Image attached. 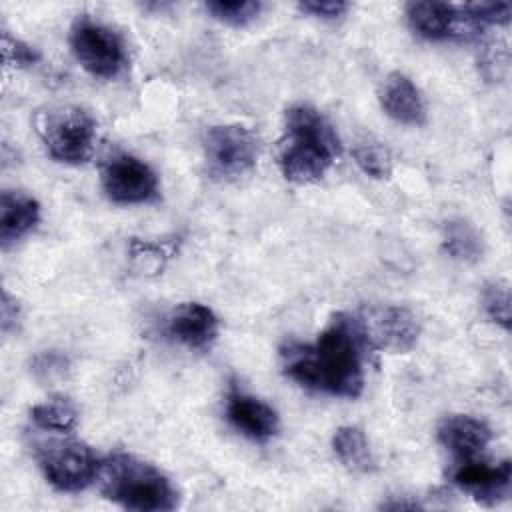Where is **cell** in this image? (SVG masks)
<instances>
[{"instance_id": "cell-24", "label": "cell", "mask_w": 512, "mask_h": 512, "mask_svg": "<svg viewBox=\"0 0 512 512\" xmlns=\"http://www.w3.org/2000/svg\"><path fill=\"white\" fill-rule=\"evenodd\" d=\"M2 54L4 62L14 68H28L40 60V52L34 46L10 36L8 32L2 34Z\"/></svg>"}, {"instance_id": "cell-26", "label": "cell", "mask_w": 512, "mask_h": 512, "mask_svg": "<svg viewBox=\"0 0 512 512\" xmlns=\"http://www.w3.org/2000/svg\"><path fill=\"white\" fill-rule=\"evenodd\" d=\"M68 366V360L62 356V354H56V352H48V354H42L36 358V368L34 372L36 374H42V376H54V374H62Z\"/></svg>"}, {"instance_id": "cell-19", "label": "cell", "mask_w": 512, "mask_h": 512, "mask_svg": "<svg viewBox=\"0 0 512 512\" xmlns=\"http://www.w3.org/2000/svg\"><path fill=\"white\" fill-rule=\"evenodd\" d=\"M30 418L42 430H52V432L66 434L76 426L78 414L68 402L52 400V402H44V404L34 406L30 410Z\"/></svg>"}, {"instance_id": "cell-7", "label": "cell", "mask_w": 512, "mask_h": 512, "mask_svg": "<svg viewBox=\"0 0 512 512\" xmlns=\"http://www.w3.org/2000/svg\"><path fill=\"white\" fill-rule=\"evenodd\" d=\"M36 458L48 484L60 492H80L98 478L100 460L78 440L42 444Z\"/></svg>"}, {"instance_id": "cell-22", "label": "cell", "mask_w": 512, "mask_h": 512, "mask_svg": "<svg viewBox=\"0 0 512 512\" xmlns=\"http://www.w3.org/2000/svg\"><path fill=\"white\" fill-rule=\"evenodd\" d=\"M482 308L486 316L502 330H510V286L502 280L490 282L482 294Z\"/></svg>"}, {"instance_id": "cell-5", "label": "cell", "mask_w": 512, "mask_h": 512, "mask_svg": "<svg viewBox=\"0 0 512 512\" xmlns=\"http://www.w3.org/2000/svg\"><path fill=\"white\" fill-rule=\"evenodd\" d=\"M70 48L78 64L94 78L112 80L126 66V46L118 32L92 18H78L70 28Z\"/></svg>"}, {"instance_id": "cell-17", "label": "cell", "mask_w": 512, "mask_h": 512, "mask_svg": "<svg viewBox=\"0 0 512 512\" xmlns=\"http://www.w3.org/2000/svg\"><path fill=\"white\" fill-rule=\"evenodd\" d=\"M442 252L462 264H474L484 254V242L474 224L464 218H450L442 226Z\"/></svg>"}, {"instance_id": "cell-11", "label": "cell", "mask_w": 512, "mask_h": 512, "mask_svg": "<svg viewBox=\"0 0 512 512\" xmlns=\"http://www.w3.org/2000/svg\"><path fill=\"white\" fill-rule=\"evenodd\" d=\"M450 480L474 500L494 506L506 500L510 494L512 464L510 460H502L498 464L480 462L476 458L458 460L450 472Z\"/></svg>"}, {"instance_id": "cell-8", "label": "cell", "mask_w": 512, "mask_h": 512, "mask_svg": "<svg viewBox=\"0 0 512 512\" xmlns=\"http://www.w3.org/2000/svg\"><path fill=\"white\" fill-rule=\"evenodd\" d=\"M100 184L114 204H148L158 198V176L140 158L116 152L100 168Z\"/></svg>"}, {"instance_id": "cell-20", "label": "cell", "mask_w": 512, "mask_h": 512, "mask_svg": "<svg viewBox=\"0 0 512 512\" xmlns=\"http://www.w3.org/2000/svg\"><path fill=\"white\" fill-rule=\"evenodd\" d=\"M354 162L358 168L376 180L390 178L392 174V156L382 144H360L352 150Z\"/></svg>"}, {"instance_id": "cell-1", "label": "cell", "mask_w": 512, "mask_h": 512, "mask_svg": "<svg viewBox=\"0 0 512 512\" xmlns=\"http://www.w3.org/2000/svg\"><path fill=\"white\" fill-rule=\"evenodd\" d=\"M368 350L358 316L338 312L314 342H286L280 362L284 374L306 390L358 398L364 390Z\"/></svg>"}, {"instance_id": "cell-23", "label": "cell", "mask_w": 512, "mask_h": 512, "mask_svg": "<svg viewBox=\"0 0 512 512\" xmlns=\"http://www.w3.org/2000/svg\"><path fill=\"white\" fill-rule=\"evenodd\" d=\"M460 10L478 26L484 24H506L510 20V2H474L462 4Z\"/></svg>"}, {"instance_id": "cell-3", "label": "cell", "mask_w": 512, "mask_h": 512, "mask_svg": "<svg viewBox=\"0 0 512 512\" xmlns=\"http://www.w3.org/2000/svg\"><path fill=\"white\" fill-rule=\"evenodd\" d=\"M100 492L106 500L138 512H166L178 506V490L154 464L116 452L100 462Z\"/></svg>"}, {"instance_id": "cell-2", "label": "cell", "mask_w": 512, "mask_h": 512, "mask_svg": "<svg viewBox=\"0 0 512 512\" xmlns=\"http://www.w3.org/2000/svg\"><path fill=\"white\" fill-rule=\"evenodd\" d=\"M340 140L328 118L310 104H294L284 114L278 168L288 182L320 180L340 156Z\"/></svg>"}, {"instance_id": "cell-25", "label": "cell", "mask_w": 512, "mask_h": 512, "mask_svg": "<svg viewBox=\"0 0 512 512\" xmlns=\"http://www.w3.org/2000/svg\"><path fill=\"white\" fill-rule=\"evenodd\" d=\"M350 6L346 2H340V0H326V2H320V0H306V2H300L298 4V10L304 12V14H310L314 18H322V20H336L340 18Z\"/></svg>"}, {"instance_id": "cell-16", "label": "cell", "mask_w": 512, "mask_h": 512, "mask_svg": "<svg viewBox=\"0 0 512 512\" xmlns=\"http://www.w3.org/2000/svg\"><path fill=\"white\" fill-rule=\"evenodd\" d=\"M40 220V204L26 192L4 190L0 196V242L8 248Z\"/></svg>"}, {"instance_id": "cell-10", "label": "cell", "mask_w": 512, "mask_h": 512, "mask_svg": "<svg viewBox=\"0 0 512 512\" xmlns=\"http://www.w3.org/2000/svg\"><path fill=\"white\" fill-rule=\"evenodd\" d=\"M408 26L424 40L468 38L480 26L474 24L460 6L448 2H408L404 6Z\"/></svg>"}, {"instance_id": "cell-27", "label": "cell", "mask_w": 512, "mask_h": 512, "mask_svg": "<svg viewBox=\"0 0 512 512\" xmlns=\"http://www.w3.org/2000/svg\"><path fill=\"white\" fill-rule=\"evenodd\" d=\"M0 318H2V332L8 334L10 330L16 328L18 318H20V306L16 298H12L6 290L2 292V304H0Z\"/></svg>"}, {"instance_id": "cell-4", "label": "cell", "mask_w": 512, "mask_h": 512, "mask_svg": "<svg viewBox=\"0 0 512 512\" xmlns=\"http://www.w3.org/2000/svg\"><path fill=\"white\" fill-rule=\"evenodd\" d=\"M38 136L56 162L84 164L94 154L96 120L80 106H52L36 114Z\"/></svg>"}, {"instance_id": "cell-21", "label": "cell", "mask_w": 512, "mask_h": 512, "mask_svg": "<svg viewBox=\"0 0 512 512\" xmlns=\"http://www.w3.org/2000/svg\"><path fill=\"white\" fill-rule=\"evenodd\" d=\"M206 10L220 22L230 24V26H244L248 22H252L260 10L262 4L256 0H234V2H224V0H216V2H206Z\"/></svg>"}, {"instance_id": "cell-13", "label": "cell", "mask_w": 512, "mask_h": 512, "mask_svg": "<svg viewBox=\"0 0 512 512\" xmlns=\"http://www.w3.org/2000/svg\"><path fill=\"white\" fill-rule=\"evenodd\" d=\"M164 332L190 350H206L218 336V318L212 308L200 302H184L168 314Z\"/></svg>"}, {"instance_id": "cell-15", "label": "cell", "mask_w": 512, "mask_h": 512, "mask_svg": "<svg viewBox=\"0 0 512 512\" xmlns=\"http://www.w3.org/2000/svg\"><path fill=\"white\" fill-rule=\"evenodd\" d=\"M380 106L394 122L404 126H422L426 122V102L422 92L402 72L386 76L380 88Z\"/></svg>"}, {"instance_id": "cell-6", "label": "cell", "mask_w": 512, "mask_h": 512, "mask_svg": "<svg viewBox=\"0 0 512 512\" xmlns=\"http://www.w3.org/2000/svg\"><path fill=\"white\" fill-rule=\"evenodd\" d=\"M202 148L212 174L234 178L256 166L260 140L248 126L214 124L204 130Z\"/></svg>"}, {"instance_id": "cell-9", "label": "cell", "mask_w": 512, "mask_h": 512, "mask_svg": "<svg viewBox=\"0 0 512 512\" xmlns=\"http://www.w3.org/2000/svg\"><path fill=\"white\" fill-rule=\"evenodd\" d=\"M356 316L370 350L404 354L412 350L420 338L418 318L404 306H370Z\"/></svg>"}, {"instance_id": "cell-12", "label": "cell", "mask_w": 512, "mask_h": 512, "mask_svg": "<svg viewBox=\"0 0 512 512\" xmlns=\"http://www.w3.org/2000/svg\"><path fill=\"white\" fill-rule=\"evenodd\" d=\"M226 420L254 442H268L280 428V418L270 404L238 388H232L226 396Z\"/></svg>"}, {"instance_id": "cell-14", "label": "cell", "mask_w": 512, "mask_h": 512, "mask_svg": "<svg viewBox=\"0 0 512 512\" xmlns=\"http://www.w3.org/2000/svg\"><path fill=\"white\" fill-rule=\"evenodd\" d=\"M436 438L456 460H470L486 450L492 430L484 420L470 414H450L438 424Z\"/></svg>"}, {"instance_id": "cell-18", "label": "cell", "mask_w": 512, "mask_h": 512, "mask_svg": "<svg viewBox=\"0 0 512 512\" xmlns=\"http://www.w3.org/2000/svg\"><path fill=\"white\" fill-rule=\"evenodd\" d=\"M332 450L340 464L352 472H368L374 468L368 440L356 426H340L332 436Z\"/></svg>"}]
</instances>
